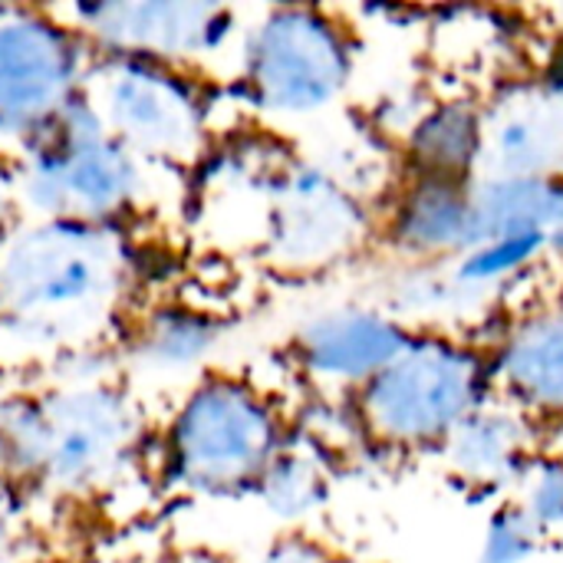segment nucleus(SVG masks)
I'll return each mask as SVG.
<instances>
[{
    "mask_svg": "<svg viewBox=\"0 0 563 563\" xmlns=\"http://www.w3.org/2000/svg\"><path fill=\"white\" fill-rule=\"evenodd\" d=\"M492 396L488 350L442 330H416L412 343L356 389L363 432L389 452H442Z\"/></svg>",
    "mask_w": 563,
    "mask_h": 563,
    "instance_id": "nucleus-1",
    "label": "nucleus"
},
{
    "mask_svg": "<svg viewBox=\"0 0 563 563\" xmlns=\"http://www.w3.org/2000/svg\"><path fill=\"white\" fill-rule=\"evenodd\" d=\"M119 280L122 254L106 231L49 221L0 251V313L23 333H79L112 307Z\"/></svg>",
    "mask_w": 563,
    "mask_h": 563,
    "instance_id": "nucleus-2",
    "label": "nucleus"
},
{
    "mask_svg": "<svg viewBox=\"0 0 563 563\" xmlns=\"http://www.w3.org/2000/svg\"><path fill=\"white\" fill-rule=\"evenodd\" d=\"M129 442V406L106 389H69L0 406V462L56 488L102 482Z\"/></svg>",
    "mask_w": 563,
    "mask_h": 563,
    "instance_id": "nucleus-3",
    "label": "nucleus"
},
{
    "mask_svg": "<svg viewBox=\"0 0 563 563\" xmlns=\"http://www.w3.org/2000/svg\"><path fill=\"white\" fill-rule=\"evenodd\" d=\"M36 139L26 191L53 221L96 228L135 201V155L106 132L89 106L73 102Z\"/></svg>",
    "mask_w": 563,
    "mask_h": 563,
    "instance_id": "nucleus-4",
    "label": "nucleus"
},
{
    "mask_svg": "<svg viewBox=\"0 0 563 563\" xmlns=\"http://www.w3.org/2000/svg\"><path fill=\"white\" fill-rule=\"evenodd\" d=\"M356 66L353 36L330 13L280 7L247 43V86L261 109L307 115L343 96Z\"/></svg>",
    "mask_w": 563,
    "mask_h": 563,
    "instance_id": "nucleus-5",
    "label": "nucleus"
},
{
    "mask_svg": "<svg viewBox=\"0 0 563 563\" xmlns=\"http://www.w3.org/2000/svg\"><path fill=\"white\" fill-rule=\"evenodd\" d=\"M280 452V429L271 406L238 383L198 389L172 432L175 472L201 492L261 485Z\"/></svg>",
    "mask_w": 563,
    "mask_h": 563,
    "instance_id": "nucleus-6",
    "label": "nucleus"
},
{
    "mask_svg": "<svg viewBox=\"0 0 563 563\" xmlns=\"http://www.w3.org/2000/svg\"><path fill=\"white\" fill-rule=\"evenodd\" d=\"M96 115L129 152L188 158L201 142V109L191 89L152 59L112 63L99 79Z\"/></svg>",
    "mask_w": 563,
    "mask_h": 563,
    "instance_id": "nucleus-7",
    "label": "nucleus"
},
{
    "mask_svg": "<svg viewBox=\"0 0 563 563\" xmlns=\"http://www.w3.org/2000/svg\"><path fill=\"white\" fill-rule=\"evenodd\" d=\"M488 350L492 396L534 426H563V297L518 307Z\"/></svg>",
    "mask_w": 563,
    "mask_h": 563,
    "instance_id": "nucleus-8",
    "label": "nucleus"
},
{
    "mask_svg": "<svg viewBox=\"0 0 563 563\" xmlns=\"http://www.w3.org/2000/svg\"><path fill=\"white\" fill-rule=\"evenodd\" d=\"M76 53L46 20H0V132L40 135L73 106Z\"/></svg>",
    "mask_w": 563,
    "mask_h": 563,
    "instance_id": "nucleus-9",
    "label": "nucleus"
},
{
    "mask_svg": "<svg viewBox=\"0 0 563 563\" xmlns=\"http://www.w3.org/2000/svg\"><path fill=\"white\" fill-rule=\"evenodd\" d=\"M366 234L360 198L320 168H290L271 205V251L290 267H320L343 257Z\"/></svg>",
    "mask_w": 563,
    "mask_h": 563,
    "instance_id": "nucleus-10",
    "label": "nucleus"
},
{
    "mask_svg": "<svg viewBox=\"0 0 563 563\" xmlns=\"http://www.w3.org/2000/svg\"><path fill=\"white\" fill-rule=\"evenodd\" d=\"M416 330L419 327L406 323L393 310L343 307L300 330L297 356L310 376L360 389L412 343Z\"/></svg>",
    "mask_w": 563,
    "mask_h": 563,
    "instance_id": "nucleus-11",
    "label": "nucleus"
},
{
    "mask_svg": "<svg viewBox=\"0 0 563 563\" xmlns=\"http://www.w3.org/2000/svg\"><path fill=\"white\" fill-rule=\"evenodd\" d=\"M475 181L402 175L386 214V241L409 264H455L475 247Z\"/></svg>",
    "mask_w": 563,
    "mask_h": 563,
    "instance_id": "nucleus-12",
    "label": "nucleus"
},
{
    "mask_svg": "<svg viewBox=\"0 0 563 563\" xmlns=\"http://www.w3.org/2000/svg\"><path fill=\"white\" fill-rule=\"evenodd\" d=\"M544 429L518 409L492 399L439 452L449 475L472 495L515 492L531 459L544 449Z\"/></svg>",
    "mask_w": 563,
    "mask_h": 563,
    "instance_id": "nucleus-13",
    "label": "nucleus"
},
{
    "mask_svg": "<svg viewBox=\"0 0 563 563\" xmlns=\"http://www.w3.org/2000/svg\"><path fill=\"white\" fill-rule=\"evenodd\" d=\"M82 16L96 36L132 59L198 56L224 33V10L211 3H109Z\"/></svg>",
    "mask_w": 563,
    "mask_h": 563,
    "instance_id": "nucleus-14",
    "label": "nucleus"
},
{
    "mask_svg": "<svg viewBox=\"0 0 563 563\" xmlns=\"http://www.w3.org/2000/svg\"><path fill=\"white\" fill-rule=\"evenodd\" d=\"M563 99L541 86L515 89L485 106L482 175H561Z\"/></svg>",
    "mask_w": 563,
    "mask_h": 563,
    "instance_id": "nucleus-15",
    "label": "nucleus"
},
{
    "mask_svg": "<svg viewBox=\"0 0 563 563\" xmlns=\"http://www.w3.org/2000/svg\"><path fill=\"white\" fill-rule=\"evenodd\" d=\"M475 247L492 241H558L563 234L561 175H482L472 191Z\"/></svg>",
    "mask_w": 563,
    "mask_h": 563,
    "instance_id": "nucleus-16",
    "label": "nucleus"
},
{
    "mask_svg": "<svg viewBox=\"0 0 563 563\" xmlns=\"http://www.w3.org/2000/svg\"><path fill=\"white\" fill-rule=\"evenodd\" d=\"M406 175L478 181L485 168V106L452 96L429 106L406 135Z\"/></svg>",
    "mask_w": 563,
    "mask_h": 563,
    "instance_id": "nucleus-17",
    "label": "nucleus"
},
{
    "mask_svg": "<svg viewBox=\"0 0 563 563\" xmlns=\"http://www.w3.org/2000/svg\"><path fill=\"white\" fill-rule=\"evenodd\" d=\"M264 501L284 518H303L317 511L327 498V475L313 455L284 449L261 478Z\"/></svg>",
    "mask_w": 563,
    "mask_h": 563,
    "instance_id": "nucleus-18",
    "label": "nucleus"
},
{
    "mask_svg": "<svg viewBox=\"0 0 563 563\" xmlns=\"http://www.w3.org/2000/svg\"><path fill=\"white\" fill-rule=\"evenodd\" d=\"M548 544V534L531 521V515L508 495L485 525L475 563H528Z\"/></svg>",
    "mask_w": 563,
    "mask_h": 563,
    "instance_id": "nucleus-19",
    "label": "nucleus"
},
{
    "mask_svg": "<svg viewBox=\"0 0 563 563\" xmlns=\"http://www.w3.org/2000/svg\"><path fill=\"white\" fill-rule=\"evenodd\" d=\"M511 498L548 538L563 531V449H541L525 468Z\"/></svg>",
    "mask_w": 563,
    "mask_h": 563,
    "instance_id": "nucleus-20",
    "label": "nucleus"
},
{
    "mask_svg": "<svg viewBox=\"0 0 563 563\" xmlns=\"http://www.w3.org/2000/svg\"><path fill=\"white\" fill-rule=\"evenodd\" d=\"M214 346V327L191 313H165L155 317L145 333V350L162 363H195L205 350Z\"/></svg>",
    "mask_w": 563,
    "mask_h": 563,
    "instance_id": "nucleus-21",
    "label": "nucleus"
},
{
    "mask_svg": "<svg viewBox=\"0 0 563 563\" xmlns=\"http://www.w3.org/2000/svg\"><path fill=\"white\" fill-rule=\"evenodd\" d=\"M264 563H346L333 548L307 538V534H290L271 548Z\"/></svg>",
    "mask_w": 563,
    "mask_h": 563,
    "instance_id": "nucleus-22",
    "label": "nucleus"
},
{
    "mask_svg": "<svg viewBox=\"0 0 563 563\" xmlns=\"http://www.w3.org/2000/svg\"><path fill=\"white\" fill-rule=\"evenodd\" d=\"M538 86L548 89L551 96L563 99V36H558L551 46H548V56L538 69Z\"/></svg>",
    "mask_w": 563,
    "mask_h": 563,
    "instance_id": "nucleus-23",
    "label": "nucleus"
},
{
    "mask_svg": "<svg viewBox=\"0 0 563 563\" xmlns=\"http://www.w3.org/2000/svg\"><path fill=\"white\" fill-rule=\"evenodd\" d=\"M3 221H7V185L0 178V234H3Z\"/></svg>",
    "mask_w": 563,
    "mask_h": 563,
    "instance_id": "nucleus-24",
    "label": "nucleus"
},
{
    "mask_svg": "<svg viewBox=\"0 0 563 563\" xmlns=\"http://www.w3.org/2000/svg\"><path fill=\"white\" fill-rule=\"evenodd\" d=\"M7 561V525H3V515H0V563Z\"/></svg>",
    "mask_w": 563,
    "mask_h": 563,
    "instance_id": "nucleus-25",
    "label": "nucleus"
},
{
    "mask_svg": "<svg viewBox=\"0 0 563 563\" xmlns=\"http://www.w3.org/2000/svg\"><path fill=\"white\" fill-rule=\"evenodd\" d=\"M551 247H554V251H563V234L554 241V244H551Z\"/></svg>",
    "mask_w": 563,
    "mask_h": 563,
    "instance_id": "nucleus-26",
    "label": "nucleus"
},
{
    "mask_svg": "<svg viewBox=\"0 0 563 563\" xmlns=\"http://www.w3.org/2000/svg\"><path fill=\"white\" fill-rule=\"evenodd\" d=\"M152 563H175V561H152Z\"/></svg>",
    "mask_w": 563,
    "mask_h": 563,
    "instance_id": "nucleus-27",
    "label": "nucleus"
},
{
    "mask_svg": "<svg viewBox=\"0 0 563 563\" xmlns=\"http://www.w3.org/2000/svg\"><path fill=\"white\" fill-rule=\"evenodd\" d=\"M558 294H561V297H563V280H561V290H558Z\"/></svg>",
    "mask_w": 563,
    "mask_h": 563,
    "instance_id": "nucleus-28",
    "label": "nucleus"
}]
</instances>
